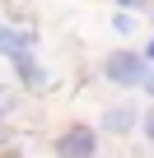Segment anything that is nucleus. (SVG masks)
<instances>
[{
    "mask_svg": "<svg viewBox=\"0 0 154 158\" xmlns=\"http://www.w3.org/2000/svg\"><path fill=\"white\" fill-rule=\"evenodd\" d=\"M103 79H108V84H117V89H145V79H149L145 51H135V47L108 51V56H103Z\"/></svg>",
    "mask_w": 154,
    "mask_h": 158,
    "instance_id": "1",
    "label": "nucleus"
},
{
    "mask_svg": "<svg viewBox=\"0 0 154 158\" xmlns=\"http://www.w3.org/2000/svg\"><path fill=\"white\" fill-rule=\"evenodd\" d=\"M56 158H98V130L75 121L70 130L56 135Z\"/></svg>",
    "mask_w": 154,
    "mask_h": 158,
    "instance_id": "2",
    "label": "nucleus"
},
{
    "mask_svg": "<svg viewBox=\"0 0 154 158\" xmlns=\"http://www.w3.org/2000/svg\"><path fill=\"white\" fill-rule=\"evenodd\" d=\"M33 47H37V33H33V28H10V23H0V56H5L10 65L28 60Z\"/></svg>",
    "mask_w": 154,
    "mask_h": 158,
    "instance_id": "3",
    "label": "nucleus"
},
{
    "mask_svg": "<svg viewBox=\"0 0 154 158\" xmlns=\"http://www.w3.org/2000/svg\"><path fill=\"white\" fill-rule=\"evenodd\" d=\"M135 121H140V112H135L131 102H117V107H108V112H103L108 135H126V130H135Z\"/></svg>",
    "mask_w": 154,
    "mask_h": 158,
    "instance_id": "4",
    "label": "nucleus"
},
{
    "mask_svg": "<svg viewBox=\"0 0 154 158\" xmlns=\"http://www.w3.org/2000/svg\"><path fill=\"white\" fill-rule=\"evenodd\" d=\"M14 70H19V79H24L28 89H47V70H42V65H37L33 56H28V60H19Z\"/></svg>",
    "mask_w": 154,
    "mask_h": 158,
    "instance_id": "5",
    "label": "nucleus"
},
{
    "mask_svg": "<svg viewBox=\"0 0 154 158\" xmlns=\"http://www.w3.org/2000/svg\"><path fill=\"white\" fill-rule=\"evenodd\" d=\"M140 130H145V139L154 144V107H149V112H140Z\"/></svg>",
    "mask_w": 154,
    "mask_h": 158,
    "instance_id": "6",
    "label": "nucleus"
},
{
    "mask_svg": "<svg viewBox=\"0 0 154 158\" xmlns=\"http://www.w3.org/2000/svg\"><path fill=\"white\" fill-rule=\"evenodd\" d=\"M112 28H117V33H131V28H135V19H131V14H117V19H112Z\"/></svg>",
    "mask_w": 154,
    "mask_h": 158,
    "instance_id": "7",
    "label": "nucleus"
},
{
    "mask_svg": "<svg viewBox=\"0 0 154 158\" xmlns=\"http://www.w3.org/2000/svg\"><path fill=\"white\" fill-rule=\"evenodd\" d=\"M10 107H14V93H10V89H0V116H10Z\"/></svg>",
    "mask_w": 154,
    "mask_h": 158,
    "instance_id": "8",
    "label": "nucleus"
},
{
    "mask_svg": "<svg viewBox=\"0 0 154 158\" xmlns=\"http://www.w3.org/2000/svg\"><path fill=\"white\" fill-rule=\"evenodd\" d=\"M145 60H149V65H154V37H149V42H145Z\"/></svg>",
    "mask_w": 154,
    "mask_h": 158,
    "instance_id": "9",
    "label": "nucleus"
},
{
    "mask_svg": "<svg viewBox=\"0 0 154 158\" xmlns=\"http://www.w3.org/2000/svg\"><path fill=\"white\" fill-rule=\"evenodd\" d=\"M145 93H149V98H154V70H149V79H145Z\"/></svg>",
    "mask_w": 154,
    "mask_h": 158,
    "instance_id": "10",
    "label": "nucleus"
},
{
    "mask_svg": "<svg viewBox=\"0 0 154 158\" xmlns=\"http://www.w3.org/2000/svg\"><path fill=\"white\" fill-rule=\"evenodd\" d=\"M117 5H126V10H135V5H145V0H117Z\"/></svg>",
    "mask_w": 154,
    "mask_h": 158,
    "instance_id": "11",
    "label": "nucleus"
}]
</instances>
